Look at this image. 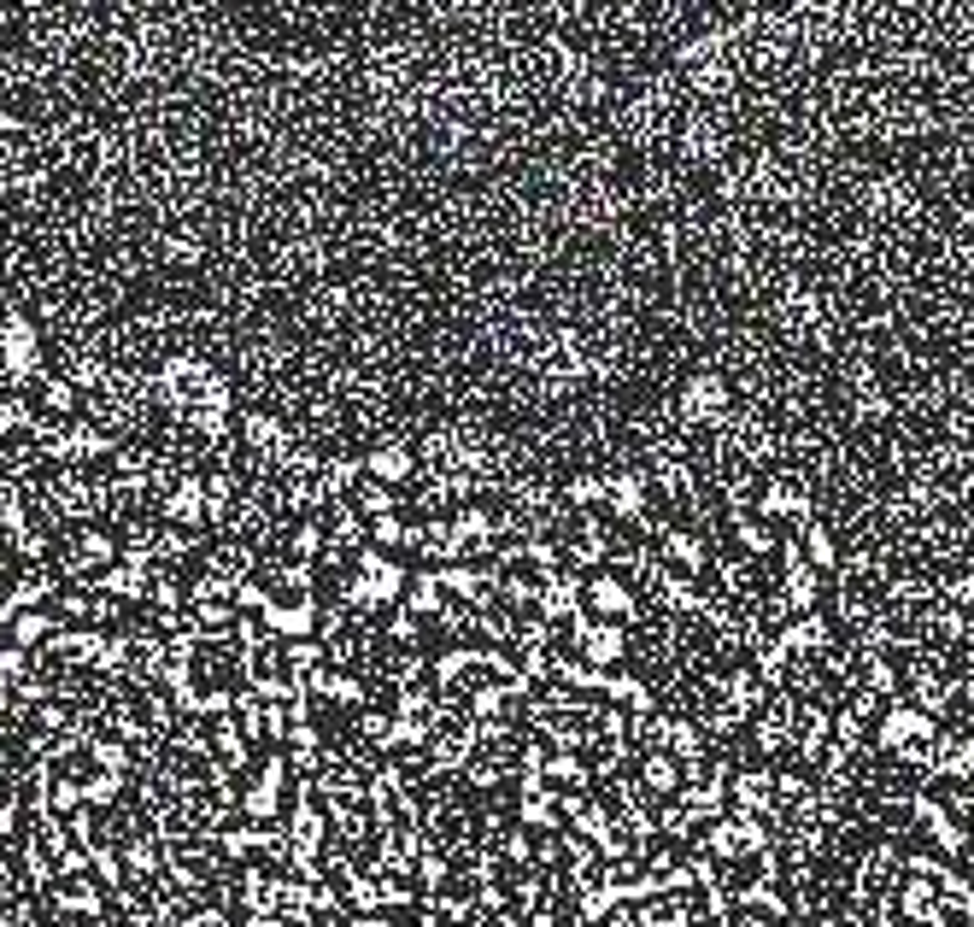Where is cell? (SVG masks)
<instances>
[{"label": "cell", "mask_w": 974, "mask_h": 927, "mask_svg": "<svg viewBox=\"0 0 974 927\" xmlns=\"http://www.w3.org/2000/svg\"><path fill=\"white\" fill-rule=\"evenodd\" d=\"M36 364H42V335H36L24 317H6V329H0V370H6L12 382H24Z\"/></svg>", "instance_id": "obj_1"}, {"label": "cell", "mask_w": 974, "mask_h": 927, "mask_svg": "<svg viewBox=\"0 0 974 927\" xmlns=\"http://www.w3.org/2000/svg\"><path fill=\"white\" fill-rule=\"evenodd\" d=\"M722 382L716 376H699V382H687V399H681V411L687 417H710V411H722Z\"/></svg>", "instance_id": "obj_2"}, {"label": "cell", "mask_w": 974, "mask_h": 927, "mask_svg": "<svg viewBox=\"0 0 974 927\" xmlns=\"http://www.w3.org/2000/svg\"><path fill=\"white\" fill-rule=\"evenodd\" d=\"M611 505H617V517H634L640 505H646V482H634V476H617L611 482V493H605Z\"/></svg>", "instance_id": "obj_3"}, {"label": "cell", "mask_w": 974, "mask_h": 927, "mask_svg": "<svg viewBox=\"0 0 974 927\" xmlns=\"http://www.w3.org/2000/svg\"><path fill=\"white\" fill-rule=\"evenodd\" d=\"M910 734H928V722L922 716H910V710H892L881 728V746H898V740H910Z\"/></svg>", "instance_id": "obj_4"}, {"label": "cell", "mask_w": 974, "mask_h": 927, "mask_svg": "<svg viewBox=\"0 0 974 927\" xmlns=\"http://www.w3.org/2000/svg\"><path fill=\"white\" fill-rule=\"evenodd\" d=\"M247 446H259V452H282V423H276V417H247Z\"/></svg>", "instance_id": "obj_5"}, {"label": "cell", "mask_w": 974, "mask_h": 927, "mask_svg": "<svg viewBox=\"0 0 974 927\" xmlns=\"http://www.w3.org/2000/svg\"><path fill=\"white\" fill-rule=\"evenodd\" d=\"M370 470L388 476V482H399V476H411V452H405V446H382V452L370 458Z\"/></svg>", "instance_id": "obj_6"}, {"label": "cell", "mask_w": 974, "mask_h": 927, "mask_svg": "<svg viewBox=\"0 0 974 927\" xmlns=\"http://www.w3.org/2000/svg\"><path fill=\"white\" fill-rule=\"evenodd\" d=\"M106 593H141V564H118V570H106V581H100Z\"/></svg>", "instance_id": "obj_7"}, {"label": "cell", "mask_w": 974, "mask_h": 927, "mask_svg": "<svg viewBox=\"0 0 974 927\" xmlns=\"http://www.w3.org/2000/svg\"><path fill=\"white\" fill-rule=\"evenodd\" d=\"M171 517H182V523L200 517V487H194V482H182L177 493H171Z\"/></svg>", "instance_id": "obj_8"}, {"label": "cell", "mask_w": 974, "mask_h": 927, "mask_svg": "<svg viewBox=\"0 0 974 927\" xmlns=\"http://www.w3.org/2000/svg\"><path fill=\"white\" fill-rule=\"evenodd\" d=\"M47 628H53L47 617H18L12 622V640H18V646H36V640H47Z\"/></svg>", "instance_id": "obj_9"}, {"label": "cell", "mask_w": 974, "mask_h": 927, "mask_svg": "<svg viewBox=\"0 0 974 927\" xmlns=\"http://www.w3.org/2000/svg\"><path fill=\"white\" fill-rule=\"evenodd\" d=\"M47 405H53V411H71V405H77V388H71V376L47 382Z\"/></svg>", "instance_id": "obj_10"}, {"label": "cell", "mask_w": 974, "mask_h": 927, "mask_svg": "<svg viewBox=\"0 0 974 927\" xmlns=\"http://www.w3.org/2000/svg\"><path fill=\"white\" fill-rule=\"evenodd\" d=\"M83 564H100V558H112V540L106 534H83V552H77Z\"/></svg>", "instance_id": "obj_11"}, {"label": "cell", "mask_w": 974, "mask_h": 927, "mask_svg": "<svg viewBox=\"0 0 974 927\" xmlns=\"http://www.w3.org/2000/svg\"><path fill=\"white\" fill-rule=\"evenodd\" d=\"M18 669H24V658H18V652H0V681H12Z\"/></svg>", "instance_id": "obj_12"}]
</instances>
